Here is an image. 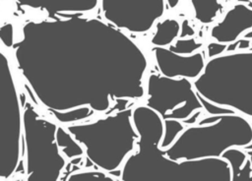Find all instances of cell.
<instances>
[{"instance_id": "obj_1", "label": "cell", "mask_w": 252, "mask_h": 181, "mask_svg": "<svg viewBox=\"0 0 252 181\" xmlns=\"http://www.w3.org/2000/svg\"><path fill=\"white\" fill-rule=\"evenodd\" d=\"M193 85L203 98L252 118V49L209 58Z\"/></svg>"}, {"instance_id": "obj_2", "label": "cell", "mask_w": 252, "mask_h": 181, "mask_svg": "<svg viewBox=\"0 0 252 181\" xmlns=\"http://www.w3.org/2000/svg\"><path fill=\"white\" fill-rule=\"evenodd\" d=\"M252 143L251 122L239 113L209 115L185 127L175 141L163 149L172 160L221 156L229 148L245 149Z\"/></svg>"}, {"instance_id": "obj_3", "label": "cell", "mask_w": 252, "mask_h": 181, "mask_svg": "<svg viewBox=\"0 0 252 181\" xmlns=\"http://www.w3.org/2000/svg\"><path fill=\"white\" fill-rule=\"evenodd\" d=\"M147 105L155 109L163 120L187 121L196 111L204 109L203 101L193 82L187 78H170L152 74L148 81Z\"/></svg>"}, {"instance_id": "obj_4", "label": "cell", "mask_w": 252, "mask_h": 181, "mask_svg": "<svg viewBox=\"0 0 252 181\" xmlns=\"http://www.w3.org/2000/svg\"><path fill=\"white\" fill-rule=\"evenodd\" d=\"M165 0H101L104 16L135 31L149 30L165 11Z\"/></svg>"}, {"instance_id": "obj_5", "label": "cell", "mask_w": 252, "mask_h": 181, "mask_svg": "<svg viewBox=\"0 0 252 181\" xmlns=\"http://www.w3.org/2000/svg\"><path fill=\"white\" fill-rule=\"evenodd\" d=\"M153 52L159 73L166 77L195 80L205 68L206 59L201 51L183 55L171 51L168 47L155 46Z\"/></svg>"}, {"instance_id": "obj_6", "label": "cell", "mask_w": 252, "mask_h": 181, "mask_svg": "<svg viewBox=\"0 0 252 181\" xmlns=\"http://www.w3.org/2000/svg\"><path fill=\"white\" fill-rule=\"evenodd\" d=\"M252 29V7L243 3L235 4L223 18L211 29L210 35L215 41L231 43Z\"/></svg>"}, {"instance_id": "obj_7", "label": "cell", "mask_w": 252, "mask_h": 181, "mask_svg": "<svg viewBox=\"0 0 252 181\" xmlns=\"http://www.w3.org/2000/svg\"><path fill=\"white\" fill-rule=\"evenodd\" d=\"M178 162L180 177L199 180L231 181L229 164L220 156L181 159Z\"/></svg>"}, {"instance_id": "obj_8", "label": "cell", "mask_w": 252, "mask_h": 181, "mask_svg": "<svg viewBox=\"0 0 252 181\" xmlns=\"http://www.w3.org/2000/svg\"><path fill=\"white\" fill-rule=\"evenodd\" d=\"M133 118L139 135V151L160 148L164 134V120L160 114L147 105L136 108Z\"/></svg>"}, {"instance_id": "obj_9", "label": "cell", "mask_w": 252, "mask_h": 181, "mask_svg": "<svg viewBox=\"0 0 252 181\" xmlns=\"http://www.w3.org/2000/svg\"><path fill=\"white\" fill-rule=\"evenodd\" d=\"M21 5L45 9L48 12L89 11L94 9L97 0H17Z\"/></svg>"}, {"instance_id": "obj_10", "label": "cell", "mask_w": 252, "mask_h": 181, "mask_svg": "<svg viewBox=\"0 0 252 181\" xmlns=\"http://www.w3.org/2000/svg\"><path fill=\"white\" fill-rule=\"evenodd\" d=\"M220 157L225 159L229 164L231 181L239 179H251L252 163L245 150H242V148L232 147L227 149Z\"/></svg>"}, {"instance_id": "obj_11", "label": "cell", "mask_w": 252, "mask_h": 181, "mask_svg": "<svg viewBox=\"0 0 252 181\" xmlns=\"http://www.w3.org/2000/svg\"><path fill=\"white\" fill-rule=\"evenodd\" d=\"M180 23L175 19H165L156 26V32L152 38L155 46L168 47L179 37Z\"/></svg>"}, {"instance_id": "obj_12", "label": "cell", "mask_w": 252, "mask_h": 181, "mask_svg": "<svg viewBox=\"0 0 252 181\" xmlns=\"http://www.w3.org/2000/svg\"><path fill=\"white\" fill-rule=\"evenodd\" d=\"M195 18L204 25L215 21L219 12L222 10V5L219 0H191Z\"/></svg>"}, {"instance_id": "obj_13", "label": "cell", "mask_w": 252, "mask_h": 181, "mask_svg": "<svg viewBox=\"0 0 252 181\" xmlns=\"http://www.w3.org/2000/svg\"><path fill=\"white\" fill-rule=\"evenodd\" d=\"M184 123L179 120L166 119L164 120V134L160 143L161 149H167L184 130Z\"/></svg>"}, {"instance_id": "obj_14", "label": "cell", "mask_w": 252, "mask_h": 181, "mask_svg": "<svg viewBox=\"0 0 252 181\" xmlns=\"http://www.w3.org/2000/svg\"><path fill=\"white\" fill-rule=\"evenodd\" d=\"M203 46L202 42L196 41V39L192 37H184V38H176L173 43H171L168 48L176 53L189 55L199 51V49Z\"/></svg>"}, {"instance_id": "obj_15", "label": "cell", "mask_w": 252, "mask_h": 181, "mask_svg": "<svg viewBox=\"0 0 252 181\" xmlns=\"http://www.w3.org/2000/svg\"><path fill=\"white\" fill-rule=\"evenodd\" d=\"M227 44L226 43H220L218 41H213L207 45V52H208V58L216 57L220 54L225 53Z\"/></svg>"}, {"instance_id": "obj_16", "label": "cell", "mask_w": 252, "mask_h": 181, "mask_svg": "<svg viewBox=\"0 0 252 181\" xmlns=\"http://www.w3.org/2000/svg\"><path fill=\"white\" fill-rule=\"evenodd\" d=\"M93 178H107L111 180L109 177H107L105 174L101 172H84V173H77L73 174L68 178L69 181H77V180H87V179H93Z\"/></svg>"}, {"instance_id": "obj_17", "label": "cell", "mask_w": 252, "mask_h": 181, "mask_svg": "<svg viewBox=\"0 0 252 181\" xmlns=\"http://www.w3.org/2000/svg\"><path fill=\"white\" fill-rule=\"evenodd\" d=\"M195 35V30L190 25L188 20H183V22L180 24V33L179 37L184 38V37H192Z\"/></svg>"}, {"instance_id": "obj_18", "label": "cell", "mask_w": 252, "mask_h": 181, "mask_svg": "<svg viewBox=\"0 0 252 181\" xmlns=\"http://www.w3.org/2000/svg\"><path fill=\"white\" fill-rule=\"evenodd\" d=\"M179 1L180 0H165V4H166L167 8L172 9V8H175L179 4Z\"/></svg>"}, {"instance_id": "obj_19", "label": "cell", "mask_w": 252, "mask_h": 181, "mask_svg": "<svg viewBox=\"0 0 252 181\" xmlns=\"http://www.w3.org/2000/svg\"><path fill=\"white\" fill-rule=\"evenodd\" d=\"M243 37H244V38H247V39H252V30L246 31V32L244 33Z\"/></svg>"}, {"instance_id": "obj_20", "label": "cell", "mask_w": 252, "mask_h": 181, "mask_svg": "<svg viewBox=\"0 0 252 181\" xmlns=\"http://www.w3.org/2000/svg\"><path fill=\"white\" fill-rule=\"evenodd\" d=\"M249 155V158L251 160V163H252V150H245ZM251 179H252V176H251Z\"/></svg>"}, {"instance_id": "obj_21", "label": "cell", "mask_w": 252, "mask_h": 181, "mask_svg": "<svg viewBox=\"0 0 252 181\" xmlns=\"http://www.w3.org/2000/svg\"><path fill=\"white\" fill-rule=\"evenodd\" d=\"M250 122H251V125H252V118H251V120H250Z\"/></svg>"}]
</instances>
